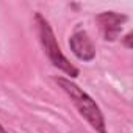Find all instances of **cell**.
Returning <instances> with one entry per match:
<instances>
[{"label": "cell", "instance_id": "obj_1", "mask_svg": "<svg viewBox=\"0 0 133 133\" xmlns=\"http://www.w3.org/2000/svg\"><path fill=\"white\" fill-rule=\"evenodd\" d=\"M56 82L63 88L64 92H68V96L71 97V100L74 102V105L77 107V110L80 111V114L91 124V127L96 128L99 133H107L103 116H102L99 107L96 105V102L82 88H78L71 80H66V78L59 77V78H56Z\"/></svg>", "mask_w": 133, "mask_h": 133}, {"label": "cell", "instance_id": "obj_2", "mask_svg": "<svg viewBox=\"0 0 133 133\" xmlns=\"http://www.w3.org/2000/svg\"><path fill=\"white\" fill-rule=\"evenodd\" d=\"M36 22H38V30H39V38H41L42 47H44L49 59L52 61V64L55 66V68L61 69L63 72H66L68 75L77 77L78 75V69L75 68V66H72L71 61L61 53V49H59V45L56 42V38H55L50 25L47 24V21L41 14H36Z\"/></svg>", "mask_w": 133, "mask_h": 133}, {"label": "cell", "instance_id": "obj_3", "mask_svg": "<svg viewBox=\"0 0 133 133\" xmlns=\"http://www.w3.org/2000/svg\"><path fill=\"white\" fill-rule=\"evenodd\" d=\"M127 21V16L124 14H117L113 11H107L97 16V22L100 25V30L103 33V38L107 41H114L122 28V24Z\"/></svg>", "mask_w": 133, "mask_h": 133}, {"label": "cell", "instance_id": "obj_4", "mask_svg": "<svg viewBox=\"0 0 133 133\" xmlns=\"http://www.w3.org/2000/svg\"><path fill=\"white\" fill-rule=\"evenodd\" d=\"M69 47L82 61H91L96 56V49L86 31H75L69 39Z\"/></svg>", "mask_w": 133, "mask_h": 133}, {"label": "cell", "instance_id": "obj_5", "mask_svg": "<svg viewBox=\"0 0 133 133\" xmlns=\"http://www.w3.org/2000/svg\"><path fill=\"white\" fill-rule=\"evenodd\" d=\"M130 41H131V33H128V35L125 36V39H124V44H125V45H127L128 49L131 47V42H130Z\"/></svg>", "mask_w": 133, "mask_h": 133}, {"label": "cell", "instance_id": "obj_6", "mask_svg": "<svg viewBox=\"0 0 133 133\" xmlns=\"http://www.w3.org/2000/svg\"><path fill=\"white\" fill-rule=\"evenodd\" d=\"M0 133H8V131H6V130H5V128L2 127V125H0Z\"/></svg>", "mask_w": 133, "mask_h": 133}]
</instances>
